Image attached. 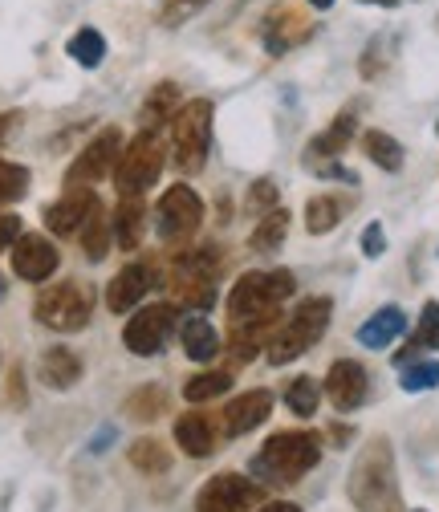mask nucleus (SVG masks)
<instances>
[{
	"instance_id": "f257e3e1",
	"label": "nucleus",
	"mask_w": 439,
	"mask_h": 512,
	"mask_svg": "<svg viewBox=\"0 0 439 512\" xmlns=\"http://www.w3.org/2000/svg\"><path fill=\"white\" fill-rule=\"evenodd\" d=\"M346 488H350V500H354L358 512H403L391 439H383V435L366 439V447L358 452V460L350 468Z\"/></svg>"
},
{
	"instance_id": "f03ea898",
	"label": "nucleus",
	"mask_w": 439,
	"mask_h": 512,
	"mask_svg": "<svg viewBox=\"0 0 439 512\" xmlns=\"http://www.w3.org/2000/svg\"><path fill=\"white\" fill-rule=\"evenodd\" d=\"M318 460H322V443L313 431H277L253 460V472L269 484H289L301 480L309 468H318Z\"/></svg>"
},
{
	"instance_id": "7ed1b4c3",
	"label": "nucleus",
	"mask_w": 439,
	"mask_h": 512,
	"mask_svg": "<svg viewBox=\"0 0 439 512\" xmlns=\"http://www.w3.org/2000/svg\"><path fill=\"white\" fill-rule=\"evenodd\" d=\"M330 313H334V301L330 297H309L301 301L285 322L273 330V338L265 342V354L273 366H285L293 358H301L313 342H322L326 326H330Z\"/></svg>"
},
{
	"instance_id": "20e7f679",
	"label": "nucleus",
	"mask_w": 439,
	"mask_h": 512,
	"mask_svg": "<svg viewBox=\"0 0 439 512\" xmlns=\"http://www.w3.org/2000/svg\"><path fill=\"white\" fill-rule=\"evenodd\" d=\"M212 98H192L171 114V155L183 171H200L212 147Z\"/></svg>"
},
{
	"instance_id": "39448f33",
	"label": "nucleus",
	"mask_w": 439,
	"mask_h": 512,
	"mask_svg": "<svg viewBox=\"0 0 439 512\" xmlns=\"http://www.w3.org/2000/svg\"><path fill=\"white\" fill-rule=\"evenodd\" d=\"M37 313V322L53 334H78L90 326V317H94V289L78 285V281H61L53 289H45L33 305Z\"/></svg>"
},
{
	"instance_id": "423d86ee",
	"label": "nucleus",
	"mask_w": 439,
	"mask_h": 512,
	"mask_svg": "<svg viewBox=\"0 0 439 512\" xmlns=\"http://www.w3.org/2000/svg\"><path fill=\"white\" fill-rule=\"evenodd\" d=\"M159 175H163V143L155 131H139L127 147H122V155L114 163L118 196H143L147 187H155Z\"/></svg>"
},
{
	"instance_id": "0eeeda50",
	"label": "nucleus",
	"mask_w": 439,
	"mask_h": 512,
	"mask_svg": "<svg viewBox=\"0 0 439 512\" xmlns=\"http://www.w3.org/2000/svg\"><path fill=\"white\" fill-rule=\"evenodd\" d=\"M220 252L216 248H196L179 256L171 265V285L175 293H183L196 309H212L216 305V277H220Z\"/></svg>"
},
{
	"instance_id": "6e6552de",
	"label": "nucleus",
	"mask_w": 439,
	"mask_h": 512,
	"mask_svg": "<svg viewBox=\"0 0 439 512\" xmlns=\"http://www.w3.org/2000/svg\"><path fill=\"white\" fill-rule=\"evenodd\" d=\"M204 224V200L187 183L167 187L155 204V232L159 240H183Z\"/></svg>"
},
{
	"instance_id": "1a4fd4ad",
	"label": "nucleus",
	"mask_w": 439,
	"mask_h": 512,
	"mask_svg": "<svg viewBox=\"0 0 439 512\" xmlns=\"http://www.w3.org/2000/svg\"><path fill=\"white\" fill-rule=\"evenodd\" d=\"M261 504H265V488L240 472L212 476L196 496V512H253Z\"/></svg>"
},
{
	"instance_id": "9d476101",
	"label": "nucleus",
	"mask_w": 439,
	"mask_h": 512,
	"mask_svg": "<svg viewBox=\"0 0 439 512\" xmlns=\"http://www.w3.org/2000/svg\"><path fill=\"white\" fill-rule=\"evenodd\" d=\"M175 322H179V309H175L171 301L147 305V309H139V313L131 317V326L122 330V342H127V350H131V354L151 358V354H159V350L167 346V338H171Z\"/></svg>"
},
{
	"instance_id": "9b49d317",
	"label": "nucleus",
	"mask_w": 439,
	"mask_h": 512,
	"mask_svg": "<svg viewBox=\"0 0 439 512\" xmlns=\"http://www.w3.org/2000/svg\"><path fill=\"white\" fill-rule=\"evenodd\" d=\"M118 155H122V131H118V126H106V131H98V139H90L82 147V155L66 171V183L70 187H94L98 179L114 175Z\"/></svg>"
},
{
	"instance_id": "f8f14e48",
	"label": "nucleus",
	"mask_w": 439,
	"mask_h": 512,
	"mask_svg": "<svg viewBox=\"0 0 439 512\" xmlns=\"http://www.w3.org/2000/svg\"><path fill=\"white\" fill-rule=\"evenodd\" d=\"M94 212H98L94 187H70L57 204L45 208V228H49L53 236H74V232H82V228L90 224Z\"/></svg>"
},
{
	"instance_id": "ddd939ff",
	"label": "nucleus",
	"mask_w": 439,
	"mask_h": 512,
	"mask_svg": "<svg viewBox=\"0 0 439 512\" xmlns=\"http://www.w3.org/2000/svg\"><path fill=\"white\" fill-rule=\"evenodd\" d=\"M57 261H61V256H57V248L45 236H17V244H13V273L21 281H29V285L49 281L57 273Z\"/></svg>"
},
{
	"instance_id": "4468645a",
	"label": "nucleus",
	"mask_w": 439,
	"mask_h": 512,
	"mask_svg": "<svg viewBox=\"0 0 439 512\" xmlns=\"http://www.w3.org/2000/svg\"><path fill=\"white\" fill-rule=\"evenodd\" d=\"M155 281H159L155 265H147V261L127 265V269H122V273L106 285V305H110V313H131V309L155 289Z\"/></svg>"
},
{
	"instance_id": "2eb2a0df",
	"label": "nucleus",
	"mask_w": 439,
	"mask_h": 512,
	"mask_svg": "<svg viewBox=\"0 0 439 512\" xmlns=\"http://www.w3.org/2000/svg\"><path fill=\"white\" fill-rule=\"evenodd\" d=\"M366 387H370V378H366L362 362H350V358H338V362L330 366L326 382H322V391L330 395V403H334L338 411H354V407H362Z\"/></svg>"
},
{
	"instance_id": "dca6fc26",
	"label": "nucleus",
	"mask_w": 439,
	"mask_h": 512,
	"mask_svg": "<svg viewBox=\"0 0 439 512\" xmlns=\"http://www.w3.org/2000/svg\"><path fill=\"white\" fill-rule=\"evenodd\" d=\"M273 411V395L269 391H248V395H236L228 407H224V431L228 435H248L253 427H261Z\"/></svg>"
},
{
	"instance_id": "f3484780",
	"label": "nucleus",
	"mask_w": 439,
	"mask_h": 512,
	"mask_svg": "<svg viewBox=\"0 0 439 512\" xmlns=\"http://www.w3.org/2000/svg\"><path fill=\"white\" fill-rule=\"evenodd\" d=\"M407 334V313L399 305H383L379 313H370L366 322L358 326V342L366 350H387L391 342H399Z\"/></svg>"
},
{
	"instance_id": "a211bd4d",
	"label": "nucleus",
	"mask_w": 439,
	"mask_h": 512,
	"mask_svg": "<svg viewBox=\"0 0 439 512\" xmlns=\"http://www.w3.org/2000/svg\"><path fill=\"white\" fill-rule=\"evenodd\" d=\"M41 382L49 391H70L82 382V358L70 350V346H53L41 354V366H37Z\"/></svg>"
},
{
	"instance_id": "6ab92c4d",
	"label": "nucleus",
	"mask_w": 439,
	"mask_h": 512,
	"mask_svg": "<svg viewBox=\"0 0 439 512\" xmlns=\"http://www.w3.org/2000/svg\"><path fill=\"white\" fill-rule=\"evenodd\" d=\"M175 443H179L192 460H208L212 447H216V427H212V419L200 415V411L179 415V419H175Z\"/></svg>"
},
{
	"instance_id": "aec40b11",
	"label": "nucleus",
	"mask_w": 439,
	"mask_h": 512,
	"mask_svg": "<svg viewBox=\"0 0 439 512\" xmlns=\"http://www.w3.org/2000/svg\"><path fill=\"white\" fill-rule=\"evenodd\" d=\"M350 139H354V110H342V114L326 126V131L305 147V163H326V159L342 155V151L350 147Z\"/></svg>"
},
{
	"instance_id": "412c9836",
	"label": "nucleus",
	"mask_w": 439,
	"mask_h": 512,
	"mask_svg": "<svg viewBox=\"0 0 439 512\" xmlns=\"http://www.w3.org/2000/svg\"><path fill=\"white\" fill-rule=\"evenodd\" d=\"M143 220H147V204H143V196H122L118 200V212H114V240H118V248H139V240H143Z\"/></svg>"
},
{
	"instance_id": "4be33fe9",
	"label": "nucleus",
	"mask_w": 439,
	"mask_h": 512,
	"mask_svg": "<svg viewBox=\"0 0 439 512\" xmlns=\"http://www.w3.org/2000/svg\"><path fill=\"white\" fill-rule=\"evenodd\" d=\"M179 338H183V354L196 358V362H208L220 350V334H216V326L208 322V317H187V322L179 326Z\"/></svg>"
},
{
	"instance_id": "5701e85b",
	"label": "nucleus",
	"mask_w": 439,
	"mask_h": 512,
	"mask_svg": "<svg viewBox=\"0 0 439 512\" xmlns=\"http://www.w3.org/2000/svg\"><path fill=\"white\" fill-rule=\"evenodd\" d=\"M261 37H265V49L269 53H285V49H293L305 37V25L293 17V9H273L269 21H265V29H261Z\"/></svg>"
},
{
	"instance_id": "b1692460",
	"label": "nucleus",
	"mask_w": 439,
	"mask_h": 512,
	"mask_svg": "<svg viewBox=\"0 0 439 512\" xmlns=\"http://www.w3.org/2000/svg\"><path fill=\"white\" fill-rule=\"evenodd\" d=\"M342 216H346V200H338V196H313V200L305 204V228H309L313 236L334 232V228L342 224Z\"/></svg>"
},
{
	"instance_id": "393cba45",
	"label": "nucleus",
	"mask_w": 439,
	"mask_h": 512,
	"mask_svg": "<svg viewBox=\"0 0 439 512\" xmlns=\"http://www.w3.org/2000/svg\"><path fill=\"white\" fill-rule=\"evenodd\" d=\"M318 403H322V387H318V378H309V374H297L289 387H285V407L297 415V419H313L318 415Z\"/></svg>"
},
{
	"instance_id": "a878e982",
	"label": "nucleus",
	"mask_w": 439,
	"mask_h": 512,
	"mask_svg": "<svg viewBox=\"0 0 439 512\" xmlns=\"http://www.w3.org/2000/svg\"><path fill=\"white\" fill-rule=\"evenodd\" d=\"M285 232H289V212H285V208H273V212H265V220L253 228L248 244H253V252L273 256V252L285 244Z\"/></svg>"
},
{
	"instance_id": "bb28decb",
	"label": "nucleus",
	"mask_w": 439,
	"mask_h": 512,
	"mask_svg": "<svg viewBox=\"0 0 439 512\" xmlns=\"http://www.w3.org/2000/svg\"><path fill=\"white\" fill-rule=\"evenodd\" d=\"M179 106V86L175 82H159L151 94H147V102H143V114H139V122H143V131H155V126L171 114Z\"/></svg>"
},
{
	"instance_id": "cd10ccee",
	"label": "nucleus",
	"mask_w": 439,
	"mask_h": 512,
	"mask_svg": "<svg viewBox=\"0 0 439 512\" xmlns=\"http://www.w3.org/2000/svg\"><path fill=\"white\" fill-rule=\"evenodd\" d=\"M362 147H366V155H370V163H379L383 171H403V147L387 135V131H366L362 135Z\"/></svg>"
},
{
	"instance_id": "c85d7f7f",
	"label": "nucleus",
	"mask_w": 439,
	"mask_h": 512,
	"mask_svg": "<svg viewBox=\"0 0 439 512\" xmlns=\"http://www.w3.org/2000/svg\"><path fill=\"white\" fill-rule=\"evenodd\" d=\"M66 53L78 61V66L94 70V66H102V57H106V37H102L98 29H78V33L70 37Z\"/></svg>"
},
{
	"instance_id": "c756f323",
	"label": "nucleus",
	"mask_w": 439,
	"mask_h": 512,
	"mask_svg": "<svg viewBox=\"0 0 439 512\" xmlns=\"http://www.w3.org/2000/svg\"><path fill=\"white\" fill-rule=\"evenodd\" d=\"M127 456H131V464H135L139 472H167V468H171L167 447H163L155 435H143V439H135Z\"/></svg>"
},
{
	"instance_id": "7c9ffc66",
	"label": "nucleus",
	"mask_w": 439,
	"mask_h": 512,
	"mask_svg": "<svg viewBox=\"0 0 439 512\" xmlns=\"http://www.w3.org/2000/svg\"><path fill=\"white\" fill-rule=\"evenodd\" d=\"M228 387H232V374H228V370H208V374H196V378H187L183 395H187V403H208V399L224 395Z\"/></svg>"
},
{
	"instance_id": "2f4dec72",
	"label": "nucleus",
	"mask_w": 439,
	"mask_h": 512,
	"mask_svg": "<svg viewBox=\"0 0 439 512\" xmlns=\"http://www.w3.org/2000/svg\"><path fill=\"white\" fill-rule=\"evenodd\" d=\"M122 411H127L131 419H139V423H151L155 415L167 411V395H163V387H139L127 403H122Z\"/></svg>"
},
{
	"instance_id": "473e14b6",
	"label": "nucleus",
	"mask_w": 439,
	"mask_h": 512,
	"mask_svg": "<svg viewBox=\"0 0 439 512\" xmlns=\"http://www.w3.org/2000/svg\"><path fill=\"white\" fill-rule=\"evenodd\" d=\"M399 387L411 391V395L439 387V362H407L403 374H399Z\"/></svg>"
},
{
	"instance_id": "72a5a7b5",
	"label": "nucleus",
	"mask_w": 439,
	"mask_h": 512,
	"mask_svg": "<svg viewBox=\"0 0 439 512\" xmlns=\"http://www.w3.org/2000/svg\"><path fill=\"white\" fill-rule=\"evenodd\" d=\"M110 236H114V228L102 220V212H94L90 224L82 228V252L90 256V261H102L106 248H110Z\"/></svg>"
},
{
	"instance_id": "f704fd0d",
	"label": "nucleus",
	"mask_w": 439,
	"mask_h": 512,
	"mask_svg": "<svg viewBox=\"0 0 439 512\" xmlns=\"http://www.w3.org/2000/svg\"><path fill=\"white\" fill-rule=\"evenodd\" d=\"M29 191V167L0 159V204H13Z\"/></svg>"
},
{
	"instance_id": "c9c22d12",
	"label": "nucleus",
	"mask_w": 439,
	"mask_h": 512,
	"mask_svg": "<svg viewBox=\"0 0 439 512\" xmlns=\"http://www.w3.org/2000/svg\"><path fill=\"white\" fill-rule=\"evenodd\" d=\"M415 346L419 350H439V301H427L415 326Z\"/></svg>"
},
{
	"instance_id": "e433bc0d",
	"label": "nucleus",
	"mask_w": 439,
	"mask_h": 512,
	"mask_svg": "<svg viewBox=\"0 0 439 512\" xmlns=\"http://www.w3.org/2000/svg\"><path fill=\"white\" fill-rule=\"evenodd\" d=\"M277 208V183L273 179H257L248 187V212H273Z\"/></svg>"
},
{
	"instance_id": "4c0bfd02",
	"label": "nucleus",
	"mask_w": 439,
	"mask_h": 512,
	"mask_svg": "<svg viewBox=\"0 0 439 512\" xmlns=\"http://www.w3.org/2000/svg\"><path fill=\"white\" fill-rule=\"evenodd\" d=\"M208 5V0H167V9H163V25H179L183 17H192Z\"/></svg>"
},
{
	"instance_id": "58836bf2",
	"label": "nucleus",
	"mask_w": 439,
	"mask_h": 512,
	"mask_svg": "<svg viewBox=\"0 0 439 512\" xmlns=\"http://www.w3.org/2000/svg\"><path fill=\"white\" fill-rule=\"evenodd\" d=\"M362 252H366V256H383V252H387V232H383L379 220L366 224V232H362Z\"/></svg>"
},
{
	"instance_id": "ea45409f",
	"label": "nucleus",
	"mask_w": 439,
	"mask_h": 512,
	"mask_svg": "<svg viewBox=\"0 0 439 512\" xmlns=\"http://www.w3.org/2000/svg\"><path fill=\"white\" fill-rule=\"evenodd\" d=\"M21 236V220L17 216H0V248H13Z\"/></svg>"
},
{
	"instance_id": "a19ab883",
	"label": "nucleus",
	"mask_w": 439,
	"mask_h": 512,
	"mask_svg": "<svg viewBox=\"0 0 439 512\" xmlns=\"http://www.w3.org/2000/svg\"><path fill=\"white\" fill-rule=\"evenodd\" d=\"M13 126H21V110H5V114H0V143L13 135Z\"/></svg>"
},
{
	"instance_id": "79ce46f5",
	"label": "nucleus",
	"mask_w": 439,
	"mask_h": 512,
	"mask_svg": "<svg viewBox=\"0 0 439 512\" xmlns=\"http://www.w3.org/2000/svg\"><path fill=\"white\" fill-rule=\"evenodd\" d=\"M253 512H301V508L289 504V500H269V504H261V508H253Z\"/></svg>"
},
{
	"instance_id": "37998d69",
	"label": "nucleus",
	"mask_w": 439,
	"mask_h": 512,
	"mask_svg": "<svg viewBox=\"0 0 439 512\" xmlns=\"http://www.w3.org/2000/svg\"><path fill=\"white\" fill-rule=\"evenodd\" d=\"M305 5H309V9H318V13H326V9L334 5V0H305Z\"/></svg>"
},
{
	"instance_id": "c03bdc74",
	"label": "nucleus",
	"mask_w": 439,
	"mask_h": 512,
	"mask_svg": "<svg viewBox=\"0 0 439 512\" xmlns=\"http://www.w3.org/2000/svg\"><path fill=\"white\" fill-rule=\"evenodd\" d=\"M0 297H5V277H0Z\"/></svg>"
},
{
	"instance_id": "a18cd8bd",
	"label": "nucleus",
	"mask_w": 439,
	"mask_h": 512,
	"mask_svg": "<svg viewBox=\"0 0 439 512\" xmlns=\"http://www.w3.org/2000/svg\"><path fill=\"white\" fill-rule=\"evenodd\" d=\"M435 135H439V122H435Z\"/></svg>"
}]
</instances>
